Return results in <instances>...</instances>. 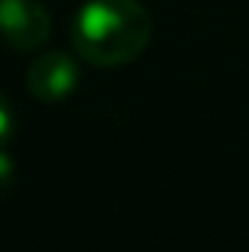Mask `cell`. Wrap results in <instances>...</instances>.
Masks as SVG:
<instances>
[{
	"label": "cell",
	"mask_w": 249,
	"mask_h": 252,
	"mask_svg": "<svg viewBox=\"0 0 249 252\" xmlns=\"http://www.w3.org/2000/svg\"><path fill=\"white\" fill-rule=\"evenodd\" d=\"M73 50L94 67H121L135 62L150 38L153 18L138 0H88L73 18Z\"/></svg>",
	"instance_id": "cell-1"
},
{
	"label": "cell",
	"mask_w": 249,
	"mask_h": 252,
	"mask_svg": "<svg viewBox=\"0 0 249 252\" xmlns=\"http://www.w3.org/2000/svg\"><path fill=\"white\" fill-rule=\"evenodd\" d=\"M53 18L41 0H0V38L12 50H35L50 38Z\"/></svg>",
	"instance_id": "cell-2"
},
{
	"label": "cell",
	"mask_w": 249,
	"mask_h": 252,
	"mask_svg": "<svg viewBox=\"0 0 249 252\" xmlns=\"http://www.w3.org/2000/svg\"><path fill=\"white\" fill-rule=\"evenodd\" d=\"M79 85V64L64 50H50L27 67V88L41 103H62Z\"/></svg>",
	"instance_id": "cell-3"
},
{
	"label": "cell",
	"mask_w": 249,
	"mask_h": 252,
	"mask_svg": "<svg viewBox=\"0 0 249 252\" xmlns=\"http://www.w3.org/2000/svg\"><path fill=\"white\" fill-rule=\"evenodd\" d=\"M15 158L6 153V147H0V199L9 196L15 190V182H18V173H15Z\"/></svg>",
	"instance_id": "cell-4"
},
{
	"label": "cell",
	"mask_w": 249,
	"mask_h": 252,
	"mask_svg": "<svg viewBox=\"0 0 249 252\" xmlns=\"http://www.w3.org/2000/svg\"><path fill=\"white\" fill-rule=\"evenodd\" d=\"M15 135V112L6 100V94L0 91V147H6Z\"/></svg>",
	"instance_id": "cell-5"
}]
</instances>
